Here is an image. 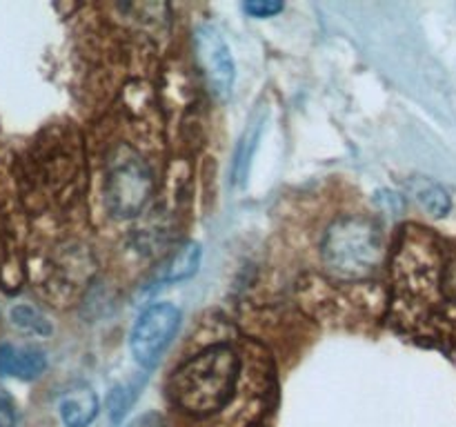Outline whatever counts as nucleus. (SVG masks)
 I'll return each instance as SVG.
<instances>
[{
  "mask_svg": "<svg viewBox=\"0 0 456 427\" xmlns=\"http://www.w3.org/2000/svg\"><path fill=\"white\" fill-rule=\"evenodd\" d=\"M98 409H101L98 396L94 387L87 385V383H74L61 396V405H58V412H61L65 427L92 425L94 418L98 416Z\"/></svg>",
  "mask_w": 456,
  "mask_h": 427,
  "instance_id": "6",
  "label": "nucleus"
},
{
  "mask_svg": "<svg viewBox=\"0 0 456 427\" xmlns=\"http://www.w3.org/2000/svg\"><path fill=\"white\" fill-rule=\"evenodd\" d=\"M408 194L435 218H444L445 214L452 209V200H450L448 191H445L439 182L430 181V178H412V181L408 182Z\"/></svg>",
  "mask_w": 456,
  "mask_h": 427,
  "instance_id": "9",
  "label": "nucleus"
},
{
  "mask_svg": "<svg viewBox=\"0 0 456 427\" xmlns=\"http://www.w3.org/2000/svg\"><path fill=\"white\" fill-rule=\"evenodd\" d=\"M178 325H181V311L172 302H159L142 311L129 338L136 363L142 367H154L172 342Z\"/></svg>",
  "mask_w": 456,
  "mask_h": 427,
  "instance_id": "4",
  "label": "nucleus"
},
{
  "mask_svg": "<svg viewBox=\"0 0 456 427\" xmlns=\"http://www.w3.org/2000/svg\"><path fill=\"white\" fill-rule=\"evenodd\" d=\"M323 261L343 278H365L383 261V236L377 222L343 216L332 222L323 240Z\"/></svg>",
  "mask_w": 456,
  "mask_h": 427,
  "instance_id": "2",
  "label": "nucleus"
},
{
  "mask_svg": "<svg viewBox=\"0 0 456 427\" xmlns=\"http://www.w3.org/2000/svg\"><path fill=\"white\" fill-rule=\"evenodd\" d=\"M261 127H263V120L254 123V127H249L248 132L243 133L239 147H236L234 165H232V178H234L236 185L245 182V178H248L249 165H252L254 151H256L258 138H261Z\"/></svg>",
  "mask_w": 456,
  "mask_h": 427,
  "instance_id": "10",
  "label": "nucleus"
},
{
  "mask_svg": "<svg viewBox=\"0 0 456 427\" xmlns=\"http://www.w3.org/2000/svg\"><path fill=\"white\" fill-rule=\"evenodd\" d=\"M243 9L254 18H272L283 12V3H276V0H252V3H245Z\"/></svg>",
  "mask_w": 456,
  "mask_h": 427,
  "instance_id": "13",
  "label": "nucleus"
},
{
  "mask_svg": "<svg viewBox=\"0 0 456 427\" xmlns=\"http://www.w3.org/2000/svg\"><path fill=\"white\" fill-rule=\"evenodd\" d=\"M154 194V173L150 165L129 147L111 158L105 178V205L114 218H134L145 212Z\"/></svg>",
  "mask_w": 456,
  "mask_h": 427,
  "instance_id": "3",
  "label": "nucleus"
},
{
  "mask_svg": "<svg viewBox=\"0 0 456 427\" xmlns=\"http://www.w3.org/2000/svg\"><path fill=\"white\" fill-rule=\"evenodd\" d=\"M200 258H203V252H200V245L190 240V243L181 245L172 256L165 258L163 265L159 267V283L172 285V283H181V280L191 278V276L199 271Z\"/></svg>",
  "mask_w": 456,
  "mask_h": 427,
  "instance_id": "8",
  "label": "nucleus"
},
{
  "mask_svg": "<svg viewBox=\"0 0 456 427\" xmlns=\"http://www.w3.org/2000/svg\"><path fill=\"white\" fill-rule=\"evenodd\" d=\"M47 367V359L40 350L4 342L0 345V376L34 381Z\"/></svg>",
  "mask_w": 456,
  "mask_h": 427,
  "instance_id": "7",
  "label": "nucleus"
},
{
  "mask_svg": "<svg viewBox=\"0 0 456 427\" xmlns=\"http://www.w3.org/2000/svg\"><path fill=\"white\" fill-rule=\"evenodd\" d=\"M9 320L27 334H36V336H49L52 334V323L47 320V316L31 305H13L9 310Z\"/></svg>",
  "mask_w": 456,
  "mask_h": 427,
  "instance_id": "11",
  "label": "nucleus"
},
{
  "mask_svg": "<svg viewBox=\"0 0 456 427\" xmlns=\"http://www.w3.org/2000/svg\"><path fill=\"white\" fill-rule=\"evenodd\" d=\"M240 360L230 345H212L183 363L169 378V399L181 412L209 416L230 403Z\"/></svg>",
  "mask_w": 456,
  "mask_h": 427,
  "instance_id": "1",
  "label": "nucleus"
},
{
  "mask_svg": "<svg viewBox=\"0 0 456 427\" xmlns=\"http://www.w3.org/2000/svg\"><path fill=\"white\" fill-rule=\"evenodd\" d=\"M196 58L212 93H216L218 98H230L236 80V65L232 49L227 47L216 27L200 25L196 29Z\"/></svg>",
  "mask_w": 456,
  "mask_h": 427,
  "instance_id": "5",
  "label": "nucleus"
},
{
  "mask_svg": "<svg viewBox=\"0 0 456 427\" xmlns=\"http://www.w3.org/2000/svg\"><path fill=\"white\" fill-rule=\"evenodd\" d=\"M16 425V412H13V405L9 400V396H4L0 391V427H13Z\"/></svg>",
  "mask_w": 456,
  "mask_h": 427,
  "instance_id": "14",
  "label": "nucleus"
},
{
  "mask_svg": "<svg viewBox=\"0 0 456 427\" xmlns=\"http://www.w3.org/2000/svg\"><path fill=\"white\" fill-rule=\"evenodd\" d=\"M136 390L138 385H123V387H116L110 396V412L114 421H120L123 414L132 407L134 399H136Z\"/></svg>",
  "mask_w": 456,
  "mask_h": 427,
  "instance_id": "12",
  "label": "nucleus"
},
{
  "mask_svg": "<svg viewBox=\"0 0 456 427\" xmlns=\"http://www.w3.org/2000/svg\"><path fill=\"white\" fill-rule=\"evenodd\" d=\"M125 427H163V421H160L159 414L150 412V414H142V416L134 418V421L127 423Z\"/></svg>",
  "mask_w": 456,
  "mask_h": 427,
  "instance_id": "15",
  "label": "nucleus"
}]
</instances>
